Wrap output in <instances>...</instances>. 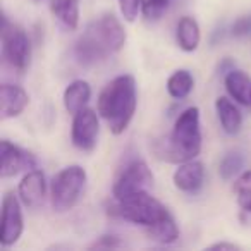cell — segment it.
I'll return each instance as SVG.
<instances>
[{
    "label": "cell",
    "instance_id": "1",
    "mask_svg": "<svg viewBox=\"0 0 251 251\" xmlns=\"http://www.w3.org/2000/svg\"><path fill=\"white\" fill-rule=\"evenodd\" d=\"M126 29L114 14L91 21L74 43V55L83 66H93L117 53L126 43Z\"/></svg>",
    "mask_w": 251,
    "mask_h": 251
},
{
    "label": "cell",
    "instance_id": "2",
    "mask_svg": "<svg viewBox=\"0 0 251 251\" xmlns=\"http://www.w3.org/2000/svg\"><path fill=\"white\" fill-rule=\"evenodd\" d=\"M138 95L134 77L129 74L117 76L101 90L98 97V114L114 134H122L131 124L136 112Z\"/></svg>",
    "mask_w": 251,
    "mask_h": 251
},
{
    "label": "cell",
    "instance_id": "3",
    "mask_svg": "<svg viewBox=\"0 0 251 251\" xmlns=\"http://www.w3.org/2000/svg\"><path fill=\"white\" fill-rule=\"evenodd\" d=\"M200 151H201L200 108L189 107L179 114L172 133L157 148V157L174 164H182L195 160Z\"/></svg>",
    "mask_w": 251,
    "mask_h": 251
},
{
    "label": "cell",
    "instance_id": "4",
    "mask_svg": "<svg viewBox=\"0 0 251 251\" xmlns=\"http://www.w3.org/2000/svg\"><path fill=\"white\" fill-rule=\"evenodd\" d=\"M108 213L115 219L136 224V226L147 229V227L155 226L158 220H162L171 212L155 196H151L148 191H143L136 193L133 196H127V198L115 200L108 206Z\"/></svg>",
    "mask_w": 251,
    "mask_h": 251
},
{
    "label": "cell",
    "instance_id": "5",
    "mask_svg": "<svg viewBox=\"0 0 251 251\" xmlns=\"http://www.w3.org/2000/svg\"><path fill=\"white\" fill-rule=\"evenodd\" d=\"M86 171L81 165H69L57 172L50 186V201L52 208L59 213L69 212L79 201L86 186Z\"/></svg>",
    "mask_w": 251,
    "mask_h": 251
},
{
    "label": "cell",
    "instance_id": "6",
    "mask_svg": "<svg viewBox=\"0 0 251 251\" xmlns=\"http://www.w3.org/2000/svg\"><path fill=\"white\" fill-rule=\"evenodd\" d=\"M2 57L18 73H25L31 62V40L25 29L9 21L5 14L2 19Z\"/></svg>",
    "mask_w": 251,
    "mask_h": 251
},
{
    "label": "cell",
    "instance_id": "7",
    "mask_svg": "<svg viewBox=\"0 0 251 251\" xmlns=\"http://www.w3.org/2000/svg\"><path fill=\"white\" fill-rule=\"evenodd\" d=\"M153 186V174L143 160H133L126 165L117 176L112 188L114 200H122L133 196L136 193H143Z\"/></svg>",
    "mask_w": 251,
    "mask_h": 251
},
{
    "label": "cell",
    "instance_id": "8",
    "mask_svg": "<svg viewBox=\"0 0 251 251\" xmlns=\"http://www.w3.org/2000/svg\"><path fill=\"white\" fill-rule=\"evenodd\" d=\"M21 200L12 191H7L2 200V229H0V244L4 248H9L19 241L25 229L23 222V210Z\"/></svg>",
    "mask_w": 251,
    "mask_h": 251
},
{
    "label": "cell",
    "instance_id": "9",
    "mask_svg": "<svg viewBox=\"0 0 251 251\" xmlns=\"http://www.w3.org/2000/svg\"><path fill=\"white\" fill-rule=\"evenodd\" d=\"M98 133H100V122L93 108H83L74 114L71 140L73 145L81 151H91L97 147Z\"/></svg>",
    "mask_w": 251,
    "mask_h": 251
},
{
    "label": "cell",
    "instance_id": "10",
    "mask_svg": "<svg viewBox=\"0 0 251 251\" xmlns=\"http://www.w3.org/2000/svg\"><path fill=\"white\" fill-rule=\"evenodd\" d=\"M0 155H2V169H0L2 177H14L19 172L36 169L35 155L7 140L0 143Z\"/></svg>",
    "mask_w": 251,
    "mask_h": 251
},
{
    "label": "cell",
    "instance_id": "11",
    "mask_svg": "<svg viewBox=\"0 0 251 251\" xmlns=\"http://www.w3.org/2000/svg\"><path fill=\"white\" fill-rule=\"evenodd\" d=\"M47 195V181L45 174L38 169H31L25 174L18 188V196L25 206L35 208L40 206Z\"/></svg>",
    "mask_w": 251,
    "mask_h": 251
},
{
    "label": "cell",
    "instance_id": "12",
    "mask_svg": "<svg viewBox=\"0 0 251 251\" xmlns=\"http://www.w3.org/2000/svg\"><path fill=\"white\" fill-rule=\"evenodd\" d=\"M29 103V95L25 88L16 86V84H2L0 86V114L2 121L14 119L25 112Z\"/></svg>",
    "mask_w": 251,
    "mask_h": 251
},
{
    "label": "cell",
    "instance_id": "13",
    "mask_svg": "<svg viewBox=\"0 0 251 251\" xmlns=\"http://www.w3.org/2000/svg\"><path fill=\"white\" fill-rule=\"evenodd\" d=\"M172 181H174V186L179 191L196 193L201 189L203 181H205V167L198 160L182 162L176 169L174 176H172Z\"/></svg>",
    "mask_w": 251,
    "mask_h": 251
},
{
    "label": "cell",
    "instance_id": "14",
    "mask_svg": "<svg viewBox=\"0 0 251 251\" xmlns=\"http://www.w3.org/2000/svg\"><path fill=\"white\" fill-rule=\"evenodd\" d=\"M224 84L232 100L241 105H251V77L244 71L230 69L226 74Z\"/></svg>",
    "mask_w": 251,
    "mask_h": 251
},
{
    "label": "cell",
    "instance_id": "15",
    "mask_svg": "<svg viewBox=\"0 0 251 251\" xmlns=\"http://www.w3.org/2000/svg\"><path fill=\"white\" fill-rule=\"evenodd\" d=\"M215 110L219 115L220 126L227 134L234 136L239 133L241 126H243V115H241L239 108L232 103V100H229L227 97H219L215 100Z\"/></svg>",
    "mask_w": 251,
    "mask_h": 251
},
{
    "label": "cell",
    "instance_id": "16",
    "mask_svg": "<svg viewBox=\"0 0 251 251\" xmlns=\"http://www.w3.org/2000/svg\"><path fill=\"white\" fill-rule=\"evenodd\" d=\"M90 98H91L90 84L83 79H76L64 91V107H66V110L71 115H74L79 110H83V108H86Z\"/></svg>",
    "mask_w": 251,
    "mask_h": 251
},
{
    "label": "cell",
    "instance_id": "17",
    "mask_svg": "<svg viewBox=\"0 0 251 251\" xmlns=\"http://www.w3.org/2000/svg\"><path fill=\"white\" fill-rule=\"evenodd\" d=\"M176 38H177V45L181 47V50L195 52L200 45V40H201V33H200V26L196 19L189 18V16L179 19Z\"/></svg>",
    "mask_w": 251,
    "mask_h": 251
},
{
    "label": "cell",
    "instance_id": "18",
    "mask_svg": "<svg viewBox=\"0 0 251 251\" xmlns=\"http://www.w3.org/2000/svg\"><path fill=\"white\" fill-rule=\"evenodd\" d=\"M147 236L150 237L151 241H157L160 244H172L179 239V229H177V224H176L174 217L169 213L165 215L162 220H158L155 226L147 227L145 229Z\"/></svg>",
    "mask_w": 251,
    "mask_h": 251
},
{
    "label": "cell",
    "instance_id": "19",
    "mask_svg": "<svg viewBox=\"0 0 251 251\" xmlns=\"http://www.w3.org/2000/svg\"><path fill=\"white\" fill-rule=\"evenodd\" d=\"M52 12L67 29L79 25V0H52Z\"/></svg>",
    "mask_w": 251,
    "mask_h": 251
},
{
    "label": "cell",
    "instance_id": "20",
    "mask_svg": "<svg viewBox=\"0 0 251 251\" xmlns=\"http://www.w3.org/2000/svg\"><path fill=\"white\" fill-rule=\"evenodd\" d=\"M193 86H195V79L193 74L186 69H179L169 77L167 81V91L172 98L176 100H182L191 93Z\"/></svg>",
    "mask_w": 251,
    "mask_h": 251
},
{
    "label": "cell",
    "instance_id": "21",
    "mask_svg": "<svg viewBox=\"0 0 251 251\" xmlns=\"http://www.w3.org/2000/svg\"><path fill=\"white\" fill-rule=\"evenodd\" d=\"M244 165V158L241 153L237 151H230L227 153L226 157L220 160V165H219V174L224 181H230L236 174H239L241 169Z\"/></svg>",
    "mask_w": 251,
    "mask_h": 251
},
{
    "label": "cell",
    "instance_id": "22",
    "mask_svg": "<svg viewBox=\"0 0 251 251\" xmlns=\"http://www.w3.org/2000/svg\"><path fill=\"white\" fill-rule=\"evenodd\" d=\"M169 0H141V12L148 21H157L165 12Z\"/></svg>",
    "mask_w": 251,
    "mask_h": 251
},
{
    "label": "cell",
    "instance_id": "23",
    "mask_svg": "<svg viewBox=\"0 0 251 251\" xmlns=\"http://www.w3.org/2000/svg\"><path fill=\"white\" fill-rule=\"evenodd\" d=\"M122 18L127 23H134L138 18V12L141 11V0H119Z\"/></svg>",
    "mask_w": 251,
    "mask_h": 251
},
{
    "label": "cell",
    "instance_id": "24",
    "mask_svg": "<svg viewBox=\"0 0 251 251\" xmlns=\"http://www.w3.org/2000/svg\"><path fill=\"white\" fill-rule=\"evenodd\" d=\"M124 246V243H122L121 239H119L117 236H108V234H105V236L98 237L97 241H95L93 244H90V250H117V248H122Z\"/></svg>",
    "mask_w": 251,
    "mask_h": 251
},
{
    "label": "cell",
    "instance_id": "25",
    "mask_svg": "<svg viewBox=\"0 0 251 251\" xmlns=\"http://www.w3.org/2000/svg\"><path fill=\"white\" fill-rule=\"evenodd\" d=\"M237 203L241 206V220L251 226V191L237 193Z\"/></svg>",
    "mask_w": 251,
    "mask_h": 251
},
{
    "label": "cell",
    "instance_id": "26",
    "mask_svg": "<svg viewBox=\"0 0 251 251\" xmlns=\"http://www.w3.org/2000/svg\"><path fill=\"white\" fill-rule=\"evenodd\" d=\"M232 35L234 36H248L251 35V14L241 16L234 21L232 25Z\"/></svg>",
    "mask_w": 251,
    "mask_h": 251
},
{
    "label": "cell",
    "instance_id": "27",
    "mask_svg": "<svg viewBox=\"0 0 251 251\" xmlns=\"http://www.w3.org/2000/svg\"><path fill=\"white\" fill-rule=\"evenodd\" d=\"M234 191L237 193H248L251 191V171H244L239 177L234 181Z\"/></svg>",
    "mask_w": 251,
    "mask_h": 251
},
{
    "label": "cell",
    "instance_id": "28",
    "mask_svg": "<svg viewBox=\"0 0 251 251\" xmlns=\"http://www.w3.org/2000/svg\"><path fill=\"white\" fill-rule=\"evenodd\" d=\"M208 250H241L239 244H234V243H226V241H222V243H215L212 244V246H208Z\"/></svg>",
    "mask_w": 251,
    "mask_h": 251
}]
</instances>
